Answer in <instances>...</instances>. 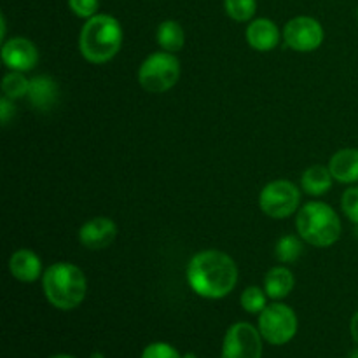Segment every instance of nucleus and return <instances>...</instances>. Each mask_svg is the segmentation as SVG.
Listing matches in <instances>:
<instances>
[{"instance_id": "1", "label": "nucleus", "mask_w": 358, "mask_h": 358, "mask_svg": "<svg viewBox=\"0 0 358 358\" xmlns=\"http://www.w3.org/2000/svg\"><path fill=\"white\" fill-rule=\"evenodd\" d=\"M187 283L203 299H222L238 283V266L220 250L198 252L187 264Z\"/></svg>"}, {"instance_id": "2", "label": "nucleus", "mask_w": 358, "mask_h": 358, "mask_svg": "<svg viewBox=\"0 0 358 358\" xmlns=\"http://www.w3.org/2000/svg\"><path fill=\"white\" fill-rule=\"evenodd\" d=\"M42 289L45 299L56 310L70 311L86 299L87 282L83 269L70 262H56L42 275Z\"/></svg>"}, {"instance_id": "3", "label": "nucleus", "mask_w": 358, "mask_h": 358, "mask_svg": "<svg viewBox=\"0 0 358 358\" xmlns=\"http://www.w3.org/2000/svg\"><path fill=\"white\" fill-rule=\"evenodd\" d=\"M122 45L121 23L110 14H96L80 28L79 51L90 63H107Z\"/></svg>"}, {"instance_id": "4", "label": "nucleus", "mask_w": 358, "mask_h": 358, "mask_svg": "<svg viewBox=\"0 0 358 358\" xmlns=\"http://www.w3.org/2000/svg\"><path fill=\"white\" fill-rule=\"evenodd\" d=\"M296 227L306 243L318 248L334 245L341 236V220L332 206L322 201H310L297 212Z\"/></svg>"}, {"instance_id": "5", "label": "nucleus", "mask_w": 358, "mask_h": 358, "mask_svg": "<svg viewBox=\"0 0 358 358\" xmlns=\"http://www.w3.org/2000/svg\"><path fill=\"white\" fill-rule=\"evenodd\" d=\"M180 62L173 52H152L138 69V84L154 94L166 93L180 79Z\"/></svg>"}, {"instance_id": "6", "label": "nucleus", "mask_w": 358, "mask_h": 358, "mask_svg": "<svg viewBox=\"0 0 358 358\" xmlns=\"http://www.w3.org/2000/svg\"><path fill=\"white\" fill-rule=\"evenodd\" d=\"M259 332L269 345H287L297 334L296 311L282 303L268 304L259 313Z\"/></svg>"}, {"instance_id": "7", "label": "nucleus", "mask_w": 358, "mask_h": 358, "mask_svg": "<svg viewBox=\"0 0 358 358\" xmlns=\"http://www.w3.org/2000/svg\"><path fill=\"white\" fill-rule=\"evenodd\" d=\"M301 191L290 180H273L264 185L259 196L262 213L271 219H287L299 210Z\"/></svg>"}, {"instance_id": "8", "label": "nucleus", "mask_w": 358, "mask_h": 358, "mask_svg": "<svg viewBox=\"0 0 358 358\" xmlns=\"http://www.w3.org/2000/svg\"><path fill=\"white\" fill-rule=\"evenodd\" d=\"M262 336L247 322L227 329L222 343V358H262Z\"/></svg>"}, {"instance_id": "9", "label": "nucleus", "mask_w": 358, "mask_h": 358, "mask_svg": "<svg viewBox=\"0 0 358 358\" xmlns=\"http://www.w3.org/2000/svg\"><path fill=\"white\" fill-rule=\"evenodd\" d=\"M324 28L315 17L297 16L283 28V41L297 52H311L324 42Z\"/></svg>"}, {"instance_id": "10", "label": "nucleus", "mask_w": 358, "mask_h": 358, "mask_svg": "<svg viewBox=\"0 0 358 358\" xmlns=\"http://www.w3.org/2000/svg\"><path fill=\"white\" fill-rule=\"evenodd\" d=\"M3 65L14 72H30L38 63V51L31 41L24 37H14L3 42L2 45Z\"/></svg>"}, {"instance_id": "11", "label": "nucleus", "mask_w": 358, "mask_h": 358, "mask_svg": "<svg viewBox=\"0 0 358 358\" xmlns=\"http://www.w3.org/2000/svg\"><path fill=\"white\" fill-rule=\"evenodd\" d=\"M117 226L108 217H94L84 222L79 229V241L87 250H103L114 243Z\"/></svg>"}, {"instance_id": "12", "label": "nucleus", "mask_w": 358, "mask_h": 358, "mask_svg": "<svg viewBox=\"0 0 358 358\" xmlns=\"http://www.w3.org/2000/svg\"><path fill=\"white\" fill-rule=\"evenodd\" d=\"M247 44L259 52H268L278 45L280 30L275 21L268 17H259V20L250 21L245 31Z\"/></svg>"}, {"instance_id": "13", "label": "nucleus", "mask_w": 358, "mask_h": 358, "mask_svg": "<svg viewBox=\"0 0 358 358\" xmlns=\"http://www.w3.org/2000/svg\"><path fill=\"white\" fill-rule=\"evenodd\" d=\"M27 96L35 110L49 112L58 103L59 86L51 76L42 73V76L30 79V90H28Z\"/></svg>"}, {"instance_id": "14", "label": "nucleus", "mask_w": 358, "mask_h": 358, "mask_svg": "<svg viewBox=\"0 0 358 358\" xmlns=\"http://www.w3.org/2000/svg\"><path fill=\"white\" fill-rule=\"evenodd\" d=\"M9 271L17 282L34 283L42 275V262L35 252L20 248L9 257Z\"/></svg>"}, {"instance_id": "15", "label": "nucleus", "mask_w": 358, "mask_h": 358, "mask_svg": "<svg viewBox=\"0 0 358 358\" xmlns=\"http://www.w3.org/2000/svg\"><path fill=\"white\" fill-rule=\"evenodd\" d=\"M329 170H331L334 180L341 184H357L358 182V149H341L331 157L329 161Z\"/></svg>"}, {"instance_id": "16", "label": "nucleus", "mask_w": 358, "mask_h": 358, "mask_svg": "<svg viewBox=\"0 0 358 358\" xmlns=\"http://www.w3.org/2000/svg\"><path fill=\"white\" fill-rule=\"evenodd\" d=\"M296 285L294 273L285 266H275L264 276V290L268 297L275 301H282L289 296Z\"/></svg>"}, {"instance_id": "17", "label": "nucleus", "mask_w": 358, "mask_h": 358, "mask_svg": "<svg viewBox=\"0 0 358 358\" xmlns=\"http://www.w3.org/2000/svg\"><path fill=\"white\" fill-rule=\"evenodd\" d=\"M332 182H334V177H332L331 170H329V166H322V164L310 166L301 178L303 191L310 196L327 194L332 189Z\"/></svg>"}, {"instance_id": "18", "label": "nucleus", "mask_w": 358, "mask_h": 358, "mask_svg": "<svg viewBox=\"0 0 358 358\" xmlns=\"http://www.w3.org/2000/svg\"><path fill=\"white\" fill-rule=\"evenodd\" d=\"M156 38L157 44L163 51L168 52H178L185 44V34L184 28L178 21L175 20H166L157 27L156 31Z\"/></svg>"}, {"instance_id": "19", "label": "nucleus", "mask_w": 358, "mask_h": 358, "mask_svg": "<svg viewBox=\"0 0 358 358\" xmlns=\"http://www.w3.org/2000/svg\"><path fill=\"white\" fill-rule=\"evenodd\" d=\"M303 238L285 234L275 245V257L283 264H294L303 254Z\"/></svg>"}, {"instance_id": "20", "label": "nucleus", "mask_w": 358, "mask_h": 358, "mask_svg": "<svg viewBox=\"0 0 358 358\" xmlns=\"http://www.w3.org/2000/svg\"><path fill=\"white\" fill-rule=\"evenodd\" d=\"M30 90V80L24 77L23 72H14L10 70L9 73H6L2 79V93L3 96L10 98V100H20L24 98Z\"/></svg>"}, {"instance_id": "21", "label": "nucleus", "mask_w": 358, "mask_h": 358, "mask_svg": "<svg viewBox=\"0 0 358 358\" xmlns=\"http://www.w3.org/2000/svg\"><path fill=\"white\" fill-rule=\"evenodd\" d=\"M227 16L234 21H250L257 10V0H224Z\"/></svg>"}, {"instance_id": "22", "label": "nucleus", "mask_w": 358, "mask_h": 358, "mask_svg": "<svg viewBox=\"0 0 358 358\" xmlns=\"http://www.w3.org/2000/svg\"><path fill=\"white\" fill-rule=\"evenodd\" d=\"M266 297H268V294H266L264 289H261V287H248L241 294V306L250 315L261 313L268 306Z\"/></svg>"}, {"instance_id": "23", "label": "nucleus", "mask_w": 358, "mask_h": 358, "mask_svg": "<svg viewBox=\"0 0 358 358\" xmlns=\"http://www.w3.org/2000/svg\"><path fill=\"white\" fill-rule=\"evenodd\" d=\"M341 206L345 215L352 220L353 224H358V187L346 189L341 198Z\"/></svg>"}, {"instance_id": "24", "label": "nucleus", "mask_w": 358, "mask_h": 358, "mask_svg": "<svg viewBox=\"0 0 358 358\" xmlns=\"http://www.w3.org/2000/svg\"><path fill=\"white\" fill-rule=\"evenodd\" d=\"M69 7L76 16L90 20V17L96 16L100 0H69Z\"/></svg>"}, {"instance_id": "25", "label": "nucleus", "mask_w": 358, "mask_h": 358, "mask_svg": "<svg viewBox=\"0 0 358 358\" xmlns=\"http://www.w3.org/2000/svg\"><path fill=\"white\" fill-rule=\"evenodd\" d=\"M142 358H182V355L168 343H152L143 350Z\"/></svg>"}, {"instance_id": "26", "label": "nucleus", "mask_w": 358, "mask_h": 358, "mask_svg": "<svg viewBox=\"0 0 358 358\" xmlns=\"http://www.w3.org/2000/svg\"><path fill=\"white\" fill-rule=\"evenodd\" d=\"M13 101L14 100H10V98H7V96L0 98V121H2V126L9 124L10 117H13L14 112H16Z\"/></svg>"}, {"instance_id": "27", "label": "nucleus", "mask_w": 358, "mask_h": 358, "mask_svg": "<svg viewBox=\"0 0 358 358\" xmlns=\"http://www.w3.org/2000/svg\"><path fill=\"white\" fill-rule=\"evenodd\" d=\"M350 331H352V338H353V341H355L357 345H358V311H357L355 315H353L352 324H350Z\"/></svg>"}, {"instance_id": "28", "label": "nucleus", "mask_w": 358, "mask_h": 358, "mask_svg": "<svg viewBox=\"0 0 358 358\" xmlns=\"http://www.w3.org/2000/svg\"><path fill=\"white\" fill-rule=\"evenodd\" d=\"M90 358H105V355H103V353L96 352V353H93V355H91Z\"/></svg>"}, {"instance_id": "29", "label": "nucleus", "mask_w": 358, "mask_h": 358, "mask_svg": "<svg viewBox=\"0 0 358 358\" xmlns=\"http://www.w3.org/2000/svg\"><path fill=\"white\" fill-rule=\"evenodd\" d=\"M51 358H76V357H72V355H63V353H59V355H55V357H51Z\"/></svg>"}, {"instance_id": "30", "label": "nucleus", "mask_w": 358, "mask_h": 358, "mask_svg": "<svg viewBox=\"0 0 358 358\" xmlns=\"http://www.w3.org/2000/svg\"><path fill=\"white\" fill-rule=\"evenodd\" d=\"M348 358H358V350H353V352L350 353Z\"/></svg>"}, {"instance_id": "31", "label": "nucleus", "mask_w": 358, "mask_h": 358, "mask_svg": "<svg viewBox=\"0 0 358 358\" xmlns=\"http://www.w3.org/2000/svg\"><path fill=\"white\" fill-rule=\"evenodd\" d=\"M182 358H196L194 353H185V355H182Z\"/></svg>"}, {"instance_id": "32", "label": "nucleus", "mask_w": 358, "mask_h": 358, "mask_svg": "<svg viewBox=\"0 0 358 358\" xmlns=\"http://www.w3.org/2000/svg\"><path fill=\"white\" fill-rule=\"evenodd\" d=\"M357 17H358V10H357Z\"/></svg>"}]
</instances>
